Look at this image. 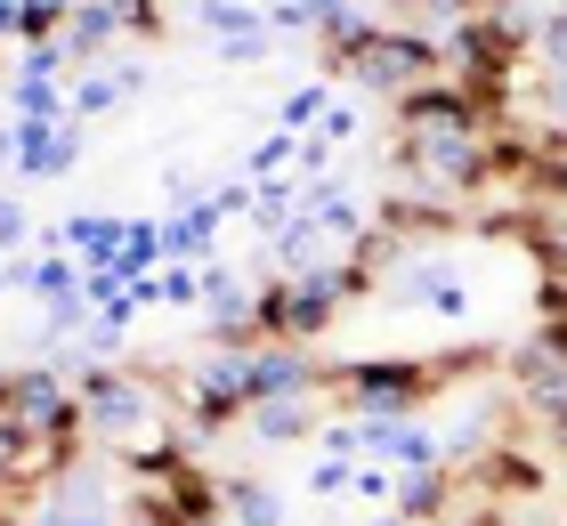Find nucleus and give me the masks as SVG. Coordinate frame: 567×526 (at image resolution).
I'll list each match as a JSON object with an SVG mask.
<instances>
[{
    "instance_id": "f257e3e1",
    "label": "nucleus",
    "mask_w": 567,
    "mask_h": 526,
    "mask_svg": "<svg viewBox=\"0 0 567 526\" xmlns=\"http://www.w3.org/2000/svg\"><path fill=\"white\" fill-rule=\"evenodd\" d=\"M462 373V357H373V364H341V398L365 413V421H405L422 413L437 389Z\"/></svg>"
},
{
    "instance_id": "f03ea898",
    "label": "nucleus",
    "mask_w": 567,
    "mask_h": 526,
    "mask_svg": "<svg viewBox=\"0 0 567 526\" xmlns=\"http://www.w3.org/2000/svg\"><path fill=\"white\" fill-rule=\"evenodd\" d=\"M332 73H349V82H365L381 97H405L446 73V49H437L430 33H398V24H365L341 58H332Z\"/></svg>"
},
{
    "instance_id": "7ed1b4c3",
    "label": "nucleus",
    "mask_w": 567,
    "mask_h": 526,
    "mask_svg": "<svg viewBox=\"0 0 567 526\" xmlns=\"http://www.w3.org/2000/svg\"><path fill=\"white\" fill-rule=\"evenodd\" d=\"M0 430L17 437H58V430H90L82 421V398H73V381L58 373H0Z\"/></svg>"
},
{
    "instance_id": "20e7f679",
    "label": "nucleus",
    "mask_w": 567,
    "mask_h": 526,
    "mask_svg": "<svg viewBox=\"0 0 567 526\" xmlns=\"http://www.w3.org/2000/svg\"><path fill=\"white\" fill-rule=\"evenodd\" d=\"M146 389L122 381V373H90V398H82V421H97V430H131V421H146Z\"/></svg>"
},
{
    "instance_id": "39448f33",
    "label": "nucleus",
    "mask_w": 567,
    "mask_h": 526,
    "mask_svg": "<svg viewBox=\"0 0 567 526\" xmlns=\"http://www.w3.org/2000/svg\"><path fill=\"white\" fill-rule=\"evenodd\" d=\"M390 292H398L405 308H430V316H462V308H471V292H462V283L437 268V259H414V268L390 283Z\"/></svg>"
},
{
    "instance_id": "423d86ee",
    "label": "nucleus",
    "mask_w": 567,
    "mask_h": 526,
    "mask_svg": "<svg viewBox=\"0 0 567 526\" xmlns=\"http://www.w3.org/2000/svg\"><path fill=\"white\" fill-rule=\"evenodd\" d=\"M122 24H131V17H122V0H82V9H73V24L58 33V49H65V58H97Z\"/></svg>"
},
{
    "instance_id": "0eeeda50",
    "label": "nucleus",
    "mask_w": 567,
    "mask_h": 526,
    "mask_svg": "<svg viewBox=\"0 0 567 526\" xmlns=\"http://www.w3.org/2000/svg\"><path fill=\"white\" fill-rule=\"evenodd\" d=\"M65 24H73V0H24V17H17V41H58L65 33Z\"/></svg>"
},
{
    "instance_id": "6e6552de",
    "label": "nucleus",
    "mask_w": 567,
    "mask_h": 526,
    "mask_svg": "<svg viewBox=\"0 0 567 526\" xmlns=\"http://www.w3.org/2000/svg\"><path fill=\"white\" fill-rule=\"evenodd\" d=\"M227 510H236V526H284V503H276L268 486H251V478L227 486Z\"/></svg>"
},
{
    "instance_id": "1a4fd4ad",
    "label": "nucleus",
    "mask_w": 567,
    "mask_h": 526,
    "mask_svg": "<svg viewBox=\"0 0 567 526\" xmlns=\"http://www.w3.org/2000/svg\"><path fill=\"white\" fill-rule=\"evenodd\" d=\"M131 82H138V73L106 65L97 82H82V90H73V114H106V105H122V97H131Z\"/></svg>"
},
{
    "instance_id": "9d476101",
    "label": "nucleus",
    "mask_w": 567,
    "mask_h": 526,
    "mask_svg": "<svg viewBox=\"0 0 567 526\" xmlns=\"http://www.w3.org/2000/svg\"><path fill=\"white\" fill-rule=\"evenodd\" d=\"M203 24H212V33H227L236 49H251V33H260V17H251L244 0H203Z\"/></svg>"
},
{
    "instance_id": "9b49d317",
    "label": "nucleus",
    "mask_w": 567,
    "mask_h": 526,
    "mask_svg": "<svg viewBox=\"0 0 567 526\" xmlns=\"http://www.w3.org/2000/svg\"><path fill=\"white\" fill-rule=\"evenodd\" d=\"M276 163H292V138H268V146H251V171H276Z\"/></svg>"
},
{
    "instance_id": "f8f14e48",
    "label": "nucleus",
    "mask_w": 567,
    "mask_h": 526,
    "mask_svg": "<svg viewBox=\"0 0 567 526\" xmlns=\"http://www.w3.org/2000/svg\"><path fill=\"white\" fill-rule=\"evenodd\" d=\"M17 235H24V210H17L9 195H0V244H17Z\"/></svg>"
},
{
    "instance_id": "ddd939ff",
    "label": "nucleus",
    "mask_w": 567,
    "mask_h": 526,
    "mask_svg": "<svg viewBox=\"0 0 567 526\" xmlns=\"http://www.w3.org/2000/svg\"><path fill=\"white\" fill-rule=\"evenodd\" d=\"M154 9H163V0H122V17H131V24H146V33H154V24H163Z\"/></svg>"
},
{
    "instance_id": "4468645a",
    "label": "nucleus",
    "mask_w": 567,
    "mask_h": 526,
    "mask_svg": "<svg viewBox=\"0 0 567 526\" xmlns=\"http://www.w3.org/2000/svg\"><path fill=\"white\" fill-rule=\"evenodd\" d=\"M17 17H24V0H0V33L17 41Z\"/></svg>"
},
{
    "instance_id": "2eb2a0df",
    "label": "nucleus",
    "mask_w": 567,
    "mask_h": 526,
    "mask_svg": "<svg viewBox=\"0 0 567 526\" xmlns=\"http://www.w3.org/2000/svg\"><path fill=\"white\" fill-rule=\"evenodd\" d=\"M373 526H405V518H398V510H390V518H373Z\"/></svg>"
},
{
    "instance_id": "dca6fc26",
    "label": "nucleus",
    "mask_w": 567,
    "mask_h": 526,
    "mask_svg": "<svg viewBox=\"0 0 567 526\" xmlns=\"http://www.w3.org/2000/svg\"><path fill=\"white\" fill-rule=\"evenodd\" d=\"M0 154H9V130H0Z\"/></svg>"
}]
</instances>
